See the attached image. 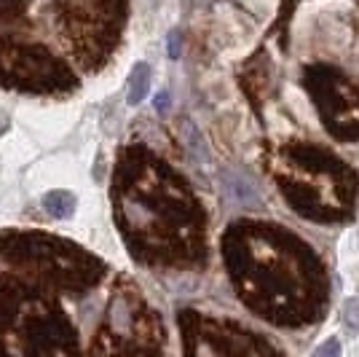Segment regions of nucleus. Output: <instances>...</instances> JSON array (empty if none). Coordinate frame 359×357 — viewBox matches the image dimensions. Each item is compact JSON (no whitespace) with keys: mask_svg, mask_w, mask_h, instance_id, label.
Wrapping results in <instances>:
<instances>
[{"mask_svg":"<svg viewBox=\"0 0 359 357\" xmlns=\"http://www.w3.org/2000/svg\"><path fill=\"white\" fill-rule=\"evenodd\" d=\"M223 261L239 301L271 325L319 323L330 304L322 255L292 228L263 218H239L225 228Z\"/></svg>","mask_w":359,"mask_h":357,"instance_id":"obj_1","label":"nucleus"},{"mask_svg":"<svg viewBox=\"0 0 359 357\" xmlns=\"http://www.w3.org/2000/svg\"><path fill=\"white\" fill-rule=\"evenodd\" d=\"M273 183L292 212L311 223H348L359 209V172L316 143L282 145L273 162Z\"/></svg>","mask_w":359,"mask_h":357,"instance_id":"obj_2","label":"nucleus"},{"mask_svg":"<svg viewBox=\"0 0 359 357\" xmlns=\"http://www.w3.org/2000/svg\"><path fill=\"white\" fill-rule=\"evenodd\" d=\"M300 84L309 91L325 132L338 143H359V81L335 65L314 62L303 67Z\"/></svg>","mask_w":359,"mask_h":357,"instance_id":"obj_3","label":"nucleus"},{"mask_svg":"<svg viewBox=\"0 0 359 357\" xmlns=\"http://www.w3.org/2000/svg\"><path fill=\"white\" fill-rule=\"evenodd\" d=\"M198 357H285L269 339L239 323H207L198 336Z\"/></svg>","mask_w":359,"mask_h":357,"instance_id":"obj_4","label":"nucleus"},{"mask_svg":"<svg viewBox=\"0 0 359 357\" xmlns=\"http://www.w3.org/2000/svg\"><path fill=\"white\" fill-rule=\"evenodd\" d=\"M223 196L236 205V207H260L263 199H260V188H257V180L247 172V169H239V167H231V169H223Z\"/></svg>","mask_w":359,"mask_h":357,"instance_id":"obj_5","label":"nucleus"},{"mask_svg":"<svg viewBox=\"0 0 359 357\" xmlns=\"http://www.w3.org/2000/svg\"><path fill=\"white\" fill-rule=\"evenodd\" d=\"M271 78H273V70L269 65V57L263 51H257L241 73V89L247 91L252 100H257V94L271 86Z\"/></svg>","mask_w":359,"mask_h":357,"instance_id":"obj_6","label":"nucleus"},{"mask_svg":"<svg viewBox=\"0 0 359 357\" xmlns=\"http://www.w3.org/2000/svg\"><path fill=\"white\" fill-rule=\"evenodd\" d=\"M150 81H153V70H150L148 62H137L129 73V91H126V100L129 105H140L150 91Z\"/></svg>","mask_w":359,"mask_h":357,"instance_id":"obj_7","label":"nucleus"},{"mask_svg":"<svg viewBox=\"0 0 359 357\" xmlns=\"http://www.w3.org/2000/svg\"><path fill=\"white\" fill-rule=\"evenodd\" d=\"M75 207H78V199L70 191H51V194L43 196V209L51 218H57V221L73 218Z\"/></svg>","mask_w":359,"mask_h":357,"instance_id":"obj_8","label":"nucleus"},{"mask_svg":"<svg viewBox=\"0 0 359 357\" xmlns=\"http://www.w3.org/2000/svg\"><path fill=\"white\" fill-rule=\"evenodd\" d=\"M185 137H188V145H191V153H194V159H198V162H207V159H210V153H207V145H204L201 134H198V129H196L191 121H185Z\"/></svg>","mask_w":359,"mask_h":357,"instance_id":"obj_9","label":"nucleus"},{"mask_svg":"<svg viewBox=\"0 0 359 357\" xmlns=\"http://www.w3.org/2000/svg\"><path fill=\"white\" fill-rule=\"evenodd\" d=\"M344 323L348 330H359V298H348L344 306Z\"/></svg>","mask_w":359,"mask_h":357,"instance_id":"obj_10","label":"nucleus"},{"mask_svg":"<svg viewBox=\"0 0 359 357\" xmlns=\"http://www.w3.org/2000/svg\"><path fill=\"white\" fill-rule=\"evenodd\" d=\"M311 357H341V342L332 336V339H327V342L319 344Z\"/></svg>","mask_w":359,"mask_h":357,"instance_id":"obj_11","label":"nucleus"},{"mask_svg":"<svg viewBox=\"0 0 359 357\" xmlns=\"http://www.w3.org/2000/svg\"><path fill=\"white\" fill-rule=\"evenodd\" d=\"M180 48H182V44H180V30H172L169 32V57L172 60L180 57Z\"/></svg>","mask_w":359,"mask_h":357,"instance_id":"obj_12","label":"nucleus"},{"mask_svg":"<svg viewBox=\"0 0 359 357\" xmlns=\"http://www.w3.org/2000/svg\"><path fill=\"white\" fill-rule=\"evenodd\" d=\"M153 105H156L158 113H166V110H169V91H158L156 100H153Z\"/></svg>","mask_w":359,"mask_h":357,"instance_id":"obj_13","label":"nucleus"}]
</instances>
